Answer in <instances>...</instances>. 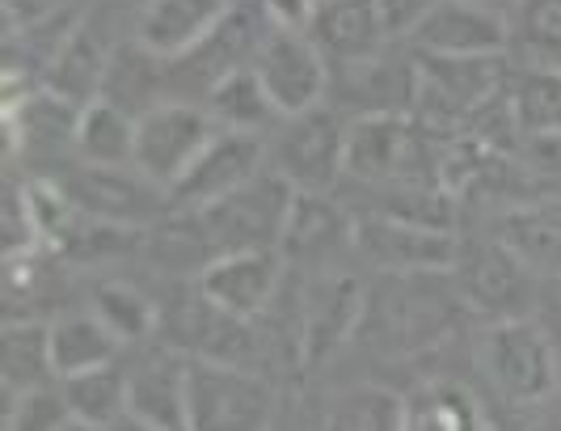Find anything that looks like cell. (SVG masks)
I'll return each mask as SVG.
<instances>
[{
    "mask_svg": "<svg viewBox=\"0 0 561 431\" xmlns=\"http://www.w3.org/2000/svg\"><path fill=\"white\" fill-rule=\"evenodd\" d=\"M456 287H444L439 275H385V284L364 296L359 334H367L380 351L414 355L444 343L460 317Z\"/></svg>",
    "mask_w": 561,
    "mask_h": 431,
    "instance_id": "1",
    "label": "cell"
},
{
    "mask_svg": "<svg viewBox=\"0 0 561 431\" xmlns=\"http://www.w3.org/2000/svg\"><path fill=\"white\" fill-rule=\"evenodd\" d=\"M444 136L426 132L414 115L351 118L346 173L371 186H439Z\"/></svg>",
    "mask_w": 561,
    "mask_h": 431,
    "instance_id": "2",
    "label": "cell"
},
{
    "mask_svg": "<svg viewBox=\"0 0 561 431\" xmlns=\"http://www.w3.org/2000/svg\"><path fill=\"white\" fill-rule=\"evenodd\" d=\"M478 364L490 389L511 406H540L558 394V343L536 317L490 321L481 330Z\"/></svg>",
    "mask_w": 561,
    "mask_h": 431,
    "instance_id": "3",
    "label": "cell"
},
{
    "mask_svg": "<svg viewBox=\"0 0 561 431\" xmlns=\"http://www.w3.org/2000/svg\"><path fill=\"white\" fill-rule=\"evenodd\" d=\"M511 86L506 56L494 59H435L419 56V98L414 118L435 136H460L473 118Z\"/></svg>",
    "mask_w": 561,
    "mask_h": 431,
    "instance_id": "4",
    "label": "cell"
},
{
    "mask_svg": "<svg viewBox=\"0 0 561 431\" xmlns=\"http://www.w3.org/2000/svg\"><path fill=\"white\" fill-rule=\"evenodd\" d=\"M275 389L228 360H191L186 368V431H271Z\"/></svg>",
    "mask_w": 561,
    "mask_h": 431,
    "instance_id": "5",
    "label": "cell"
},
{
    "mask_svg": "<svg viewBox=\"0 0 561 431\" xmlns=\"http://www.w3.org/2000/svg\"><path fill=\"white\" fill-rule=\"evenodd\" d=\"M346 140L351 123L330 106L283 118V127L266 144V170L300 195H325L346 173Z\"/></svg>",
    "mask_w": 561,
    "mask_h": 431,
    "instance_id": "6",
    "label": "cell"
},
{
    "mask_svg": "<svg viewBox=\"0 0 561 431\" xmlns=\"http://www.w3.org/2000/svg\"><path fill=\"white\" fill-rule=\"evenodd\" d=\"M291 200H296V191L266 170L262 178H253L245 191H237L232 200L203 207V212H186V216L195 220L211 259L237 254V250H279Z\"/></svg>",
    "mask_w": 561,
    "mask_h": 431,
    "instance_id": "7",
    "label": "cell"
},
{
    "mask_svg": "<svg viewBox=\"0 0 561 431\" xmlns=\"http://www.w3.org/2000/svg\"><path fill=\"white\" fill-rule=\"evenodd\" d=\"M216 132L220 127L211 123V115L198 102L169 98V102L136 118V170L169 195L191 173L198 152L211 144Z\"/></svg>",
    "mask_w": 561,
    "mask_h": 431,
    "instance_id": "8",
    "label": "cell"
},
{
    "mask_svg": "<svg viewBox=\"0 0 561 431\" xmlns=\"http://www.w3.org/2000/svg\"><path fill=\"white\" fill-rule=\"evenodd\" d=\"M448 275L456 296H460V305L481 314L485 321L528 317L533 271L515 259L499 237H490V241H460Z\"/></svg>",
    "mask_w": 561,
    "mask_h": 431,
    "instance_id": "9",
    "label": "cell"
},
{
    "mask_svg": "<svg viewBox=\"0 0 561 431\" xmlns=\"http://www.w3.org/2000/svg\"><path fill=\"white\" fill-rule=\"evenodd\" d=\"M253 72L283 118L321 111L334 86V68L309 38V30H271L253 59Z\"/></svg>",
    "mask_w": 561,
    "mask_h": 431,
    "instance_id": "10",
    "label": "cell"
},
{
    "mask_svg": "<svg viewBox=\"0 0 561 431\" xmlns=\"http://www.w3.org/2000/svg\"><path fill=\"white\" fill-rule=\"evenodd\" d=\"M456 232L397 220L385 212H371L355 220V254L371 262L380 275H448L456 262Z\"/></svg>",
    "mask_w": 561,
    "mask_h": 431,
    "instance_id": "11",
    "label": "cell"
},
{
    "mask_svg": "<svg viewBox=\"0 0 561 431\" xmlns=\"http://www.w3.org/2000/svg\"><path fill=\"white\" fill-rule=\"evenodd\" d=\"M59 191L72 203V212L123 232L148 225L161 212V195H165L136 166H114V170L111 166H77L72 173H64Z\"/></svg>",
    "mask_w": 561,
    "mask_h": 431,
    "instance_id": "12",
    "label": "cell"
},
{
    "mask_svg": "<svg viewBox=\"0 0 561 431\" xmlns=\"http://www.w3.org/2000/svg\"><path fill=\"white\" fill-rule=\"evenodd\" d=\"M405 43L414 56L494 59L511 52V18L478 0H439Z\"/></svg>",
    "mask_w": 561,
    "mask_h": 431,
    "instance_id": "13",
    "label": "cell"
},
{
    "mask_svg": "<svg viewBox=\"0 0 561 431\" xmlns=\"http://www.w3.org/2000/svg\"><path fill=\"white\" fill-rule=\"evenodd\" d=\"M283 250H237L198 271V300L232 321H253L271 309L283 284Z\"/></svg>",
    "mask_w": 561,
    "mask_h": 431,
    "instance_id": "14",
    "label": "cell"
},
{
    "mask_svg": "<svg viewBox=\"0 0 561 431\" xmlns=\"http://www.w3.org/2000/svg\"><path fill=\"white\" fill-rule=\"evenodd\" d=\"M262 173H266V140L262 136L216 132L211 144L198 152L191 173L169 195L178 203V212H203V207L232 200L237 191H245Z\"/></svg>",
    "mask_w": 561,
    "mask_h": 431,
    "instance_id": "15",
    "label": "cell"
},
{
    "mask_svg": "<svg viewBox=\"0 0 561 431\" xmlns=\"http://www.w3.org/2000/svg\"><path fill=\"white\" fill-rule=\"evenodd\" d=\"M266 34H271V22H266L262 4H232V13L220 22V30L207 43H198L191 56L165 64V77L198 89L207 98L225 77L241 72V68H253Z\"/></svg>",
    "mask_w": 561,
    "mask_h": 431,
    "instance_id": "16",
    "label": "cell"
},
{
    "mask_svg": "<svg viewBox=\"0 0 561 431\" xmlns=\"http://www.w3.org/2000/svg\"><path fill=\"white\" fill-rule=\"evenodd\" d=\"M228 13L232 0H148L136 22V43L148 56L173 64L207 43Z\"/></svg>",
    "mask_w": 561,
    "mask_h": 431,
    "instance_id": "17",
    "label": "cell"
},
{
    "mask_svg": "<svg viewBox=\"0 0 561 431\" xmlns=\"http://www.w3.org/2000/svg\"><path fill=\"white\" fill-rule=\"evenodd\" d=\"M342 106L351 98V115L376 118V115H414L419 98V56H393L380 52L359 64L342 68Z\"/></svg>",
    "mask_w": 561,
    "mask_h": 431,
    "instance_id": "18",
    "label": "cell"
},
{
    "mask_svg": "<svg viewBox=\"0 0 561 431\" xmlns=\"http://www.w3.org/2000/svg\"><path fill=\"white\" fill-rule=\"evenodd\" d=\"M77 102L59 98L56 89L38 86L18 98H4V136L13 144V152H77V123H81Z\"/></svg>",
    "mask_w": 561,
    "mask_h": 431,
    "instance_id": "19",
    "label": "cell"
},
{
    "mask_svg": "<svg viewBox=\"0 0 561 431\" xmlns=\"http://www.w3.org/2000/svg\"><path fill=\"white\" fill-rule=\"evenodd\" d=\"M114 52H118V47H111L93 22H77V26L68 30L56 47H51L43 86L56 89L59 98H68V102H77V106H89V102H98V98L106 93Z\"/></svg>",
    "mask_w": 561,
    "mask_h": 431,
    "instance_id": "20",
    "label": "cell"
},
{
    "mask_svg": "<svg viewBox=\"0 0 561 431\" xmlns=\"http://www.w3.org/2000/svg\"><path fill=\"white\" fill-rule=\"evenodd\" d=\"M309 38L321 47V56L330 59V68H346V64L380 56L393 43L385 22H380L376 0H325V4H317Z\"/></svg>",
    "mask_w": 561,
    "mask_h": 431,
    "instance_id": "21",
    "label": "cell"
},
{
    "mask_svg": "<svg viewBox=\"0 0 561 431\" xmlns=\"http://www.w3.org/2000/svg\"><path fill=\"white\" fill-rule=\"evenodd\" d=\"M533 275L561 280V195L515 203L494 232Z\"/></svg>",
    "mask_w": 561,
    "mask_h": 431,
    "instance_id": "22",
    "label": "cell"
},
{
    "mask_svg": "<svg viewBox=\"0 0 561 431\" xmlns=\"http://www.w3.org/2000/svg\"><path fill=\"white\" fill-rule=\"evenodd\" d=\"M186 368L191 360L182 355H148L144 364L127 368V415L186 431Z\"/></svg>",
    "mask_w": 561,
    "mask_h": 431,
    "instance_id": "23",
    "label": "cell"
},
{
    "mask_svg": "<svg viewBox=\"0 0 561 431\" xmlns=\"http://www.w3.org/2000/svg\"><path fill=\"white\" fill-rule=\"evenodd\" d=\"M342 246H355V225L330 195H300L291 200L287 225H283V259L325 262Z\"/></svg>",
    "mask_w": 561,
    "mask_h": 431,
    "instance_id": "24",
    "label": "cell"
},
{
    "mask_svg": "<svg viewBox=\"0 0 561 431\" xmlns=\"http://www.w3.org/2000/svg\"><path fill=\"white\" fill-rule=\"evenodd\" d=\"M47 326H51V368H56V381H72V376L98 373V368L118 364L123 339L93 309H84V314H59Z\"/></svg>",
    "mask_w": 561,
    "mask_h": 431,
    "instance_id": "25",
    "label": "cell"
},
{
    "mask_svg": "<svg viewBox=\"0 0 561 431\" xmlns=\"http://www.w3.org/2000/svg\"><path fill=\"white\" fill-rule=\"evenodd\" d=\"M203 111L211 115V123L220 132H241V136H262V132H271V127L283 123L279 106L271 102V93L257 81L253 68H241V72L225 77L220 86L203 98Z\"/></svg>",
    "mask_w": 561,
    "mask_h": 431,
    "instance_id": "26",
    "label": "cell"
},
{
    "mask_svg": "<svg viewBox=\"0 0 561 431\" xmlns=\"http://www.w3.org/2000/svg\"><path fill=\"white\" fill-rule=\"evenodd\" d=\"M364 317V292L346 275H325L309 296V360H321L325 351H334L342 339H351V330H359Z\"/></svg>",
    "mask_w": 561,
    "mask_h": 431,
    "instance_id": "27",
    "label": "cell"
},
{
    "mask_svg": "<svg viewBox=\"0 0 561 431\" xmlns=\"http://www.w3.org/2000/svg\"><path fill=\"white\" fill-rule=\"evenodd\" d=\"M77 157L81 166H136V115L106 98L89 102L77 123Z\"/></svg>",
    "mask_w": 561,
    "mask_h": 431,
    "instance_id": "28",
    "label": "cell"
},
{
    "mask_svg": "<svg viewBox=\"0 0 561 431\" xmlns=\"http://www.w3.org/2000/svg\"><path fill=\"white\" fill-rule=\"evenodd\" d=\"M0 360H4V394H30V389H43L56 381L51 368V326L43 321H4V347H0Z\"/></svg>",
    "mask_w": 561,
    "mask_h": 431,
    "instance_id": "29",
    "label": "cell"
},
{
    "mask_svg": "<svg viewBox=\"0 0 561 431\" xmlns=\"http://www.w3.org/2000/svg\"><path fill=\"white\" fill-rule=\"evenodd\" d=\"M59 389L68 398L72 419L89 431H111L127 415V368L123 364L72 376V381H59Z\"/></svg>",
    "mask_w": 561,
    "mask_h": 431,
    "instance_id": "30",
    "label": "cell"
},
{
    "mask_svg": "<svg viewBox=\"0 0 561 431\" xmlns=\"http://www.w3.org/2000/svg\"><path fill=\"white\" fill-rule=\"evenodd\" d=\"M511 111L524 136H558L561 132V68H519L511 72Z\"/></svg>",
    "mask_w": 561,
    "mask_h": 431,
    "instance_id": "31",
    "label": "cell"
},
{
    "mask_svg": "<svg viewBox=\"0 0 561 431\" xmlns=\"http://www.w3.org/2000/svg\"><path fill=\"white\" fill-rule=\"evenodd\" d=\"M405 431H485V415L469 389L435 381L405 398Z\"/></svg>",
    "mask_w": 561,
    "mask_h": 431,
    "instance_id": "32",
    "label": "cell"
},
{
    "mask_svg": "<svg viewBox=\"0 0 561 431\" xmlns=\"http://www.w3.org/2000/svg\"><path fill=\"white\" fill-rule=\"evenodd\" d=\"M506 18L524 68H561V0H519Z\"/></svg>",
    "mask_w": 561,
    "mask_h": 431,
    "instance_id": "33",
    "label": "cell"
},
{
    "mask_svg": "<svg viewBox=\"0 0 561 431\" xmlns=\"http://www.w3.org/2000/svg\"><path fill=\"white\" fill-rule=\"evenodd\" d=\"M321 431H405V398L380 385H355L330 402Z\"/></svg>",
    "mask_w": 561,
    "mask_h": 431,
    "instance_id": "34",
    "label": "cell"
},
{
    "mask_svg": "<svg viewBox=\"0 0 561 431\" xmlns=\"http://www.w3.org/2000/svg\"><path fill=\"white\" fill-rule=\"evenodd\" d=\"M93 314L102 317L123 343H140V339L152 334V326H157V305L144 296L140 287L123 284V280L98 284V292H93Z\"/></svg>",
    "mask_w": 561,
    "mask_h": 431,
    "instance_id": "35",
    "label": "cell"
},
{
    "mask_svg": "<svg viewBox=\"0 0 561 431\" xmlns=\"http://www.w3.org/2000/svg\"><path fill=\"white\" fill-rule=\"evenodd\" d=\"M77 423L68 398L56 385L30 389V394H4V431H68Z\"/></svg>",
    "mask_w": 561,
    "mask_h": 431,
    "instance_id": "36",
    "label": "cell"
},
{
    "mask_svg": "<svg viewBox=\"0 0 561 431\" xmlns=\"http://www.w3.org/2000/svg\"><path fill=\"white\" fill-rule=\"evenodd\" d=\"M515 157L536 173V178H549L561 182V132L558 136H524Z\"/></svg>",
    "mask_w": 561,
    "mask_h": 431,
    "instance_id": "37",
    "label": "cell"
},
{
    "mask_svg": "<svg viewBox=\"0 0 561 431\" xmlns=\"http://www.w3.org/2000/svg\"><path fill=\"white\" fill-rule=\"evenodd\" d=\"M435 4H439V0H376L389 38H410V34L426 22V13H431Z\"/></svg>",
    "mask_w": 561,
    "mask_h": 431,
    "instance_id": "38",
    "label": "cell"
},
{
    "mask_svg": "<svg viewBox=\"0 0 561 431\" xmlns=\"http://www.w3.org/2000/svg\"><path fill=\"white\" fill-rule=\"evenodd\" d=\"M64 0H4V34H30L38 26H51Z\"/></svg>",
    "mask_w": 561,
    "mask_h": 431,
    "instance_id": "39",
    "label": "cell"
},
{
    "mask_svg": "<svg viewBox=\"0 0 561 431\" xmlns=\"http://www.w3.org/2000/svg\"><path fill=\"white\" fill-rule=\"evenodd\" d=\"M271 30H309L317 18V0H257Z\"/></svg>",
    "mask_w": 561,
    "mask_h": 431,
    "instance_id": "40",
    "label": "cell"
},
{
    "mask_svg": "<svg viewBox=\"0 0 561 431\" xmlns=\"http://www.w3.org/2000/svg\"><path fill=\"white\" fill-rule=\"evenodd\" d=\"M111 431H169V428H157V423H148V419H136V415H123Z\"/></svg>",
    "mask_w": 561,
    "mask_h": 431,
    "instance_id": "41",
    "label": "cell"
},
{
    "mask_svg": "<svg viewBox=\"0 0 561 431\" xmlns=\"http://www.w3.org/2000/svg\"><path fill=\"white\" fill-rule=\"evenodd\" d=\"M478 4H490V9H499V13H511L519 0H478Z\"/></svg>",
    "mask_w": 561,
    "mask_h": 431,
    "instance_id": "42",
    "label": "cell"
},
{
    "mask_svg": "<svg viewBox=\"0 0 561 431\" xmlns=\"http://www.w3.org/2000/svg\"><path fill=\"white\" fill-rule=\"evenodd\" d=\"M533 431H561V423H540V428H533Z\"/></svg>",
    "mask_w": 561,
    "mask_h": 431,
    "instance_id": "43",
    "label": "cell"
},
{
    "mask_svg": "<svg viewBox=\"0 0 561 431\" xmlns=\"http://www.w3.org/2000/svg\"><path fill=\"white\" fill-rule=\"evenodd\" d=\"M317 4H325V0H317Z\"/></svg>",
    "mask_w": 561,
    "mask_h": 431,
    "instance_id": "44",
    "label": "cell"
}]
</instances>
